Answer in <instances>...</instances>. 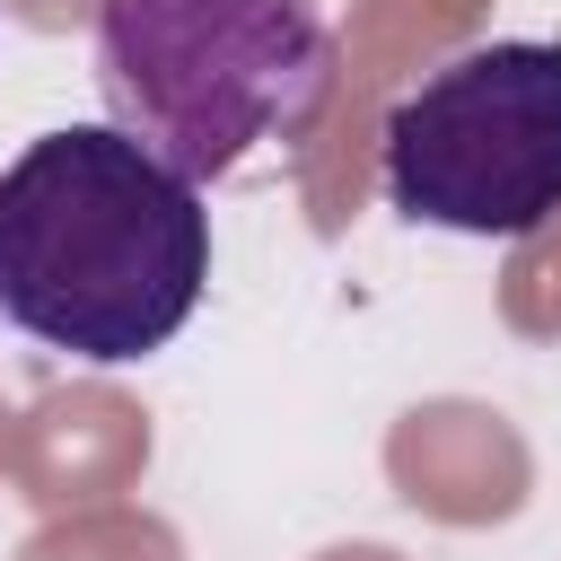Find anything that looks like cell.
<instances>
[{
  "instance_id": "cell-1",
  "label": "cell",
  "mask_w": 561,
  "mask_h": 561,
  "mask_svg": "<svg viewBox=\"0 0 561 561\" xmlns=\"http://www.w3.org/2000/svg\"><path fill=\"white\" fill-rule=\"evenodd\" d=\"M202 280L210 210L123 123L35 131L0 167V333L131 368L193 324Z\"/></svg>"
},
{
  "instance_id": "cell-2",
  "label": "cell",
  "mask_w": 561,
  "mask_h": 561,
  "mask_svg": "<svg viewBox=\"0 0 561 561\" xmlns=\"http://www.w3.org/2000/svg\"><path fill=\"white\" fill-rule=\"evenodd\" d=\"M96 88L140 149L210 184L316 123L333 26L316 0H96Z\"/></svg>"
},
{
  "instance_id": "cell-3",
  "label": "cell",
  "mask_w": 561,
  "mask_h": 561,
  "mask_svg": "<svg viewBox=\"0 0 561 561\" xmlns=\"http://www.w3.org/2000/svg\"><path fill=\"white\" fill-rule=\"evenodd\" d=\"M403 219L456 237H535L561 210V44L500 35L430 61L377 140Z\"/></svg>"
}]
</instances>
